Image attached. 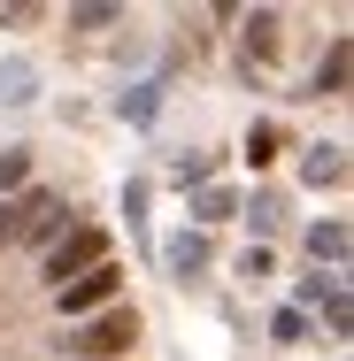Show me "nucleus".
Returning <instances> with one entry per match:
<instances>
[{"label": "nucleus", "mask_w": 354, "mask_h": 361, "mask_svg": "<svg viewBox=\"0 0 354 361\" xmlns=\"http://www.w3.org/2000/svg\"><path fill=\"white\" fill-rule=\"evenodd\" d=\"M62 231H70V208L47 185H23L16 200H0V246H54Z\"/></svg>", "instance_id": "1"}, {"label": "nucleus", "mask_w": 354, "mask_h": 361, "mask_svg": "<svg viewBox=\"0 0 354 361\" xmlns=\"http://www.w3.org/2000/svg\"><path fill=\"white\" fill-rule=\"evenodd\" d=\"M70 361H116L139 346V307H100V315H85V323H70L62 338H54Z\"/></svg>", "instance_id": "2"}, {"label": "nucleus", "mask_w": 354, "mask_h": 361, "mask_svg": "<svg viewBox=\"0 0 354 361\" xmlns=\"http://www.w3.org/2000/svg\"><path fill=\"white\" fill-rule=\"evenodd\" d=\"M100 262H108V238H100V231H62V238L47 246V285L62 292L70 277H85V269H100Z\"/></svg>", "instance_id": "3"}, {"label": "nucleus", "mask_w": 354, "mask_h": 361, "mask_svg": "<svg viewBox=\"0 0 354 361\" xmlns=\"http://www.w3.org/2000/svg\"><path fill=\"white\" fill-rule=\"evenodd\" d=\"M116 292H124V269H116V262H100V269H85V277H70V285L54 292V300H62V315H70V323H85V315L116 307Z\"/></svg>", "instance_id": "4"}, {"label": "nucleus", "mask_w": 354, "mask_h": 361, "mask_svg": "<svg viewBox=\"0 0 354 361\" xmlns=\"http://www.w3.org/2000/svg\"><path fill=\"white\" fill-rule=\"evenodd\" d=\"M300 185L308 192H331V185H347V146H300Z\"/></svg>", "instance_id": "5"}, {"label": "nucleus", "mask_w": 354, "mask_h": 361, "mask_svg": "<svg viewBox=\"0 0 354 361\" xmlns=\"http://www.w3.org/2000/svg\"><path fill=\"white\" fill-rule=\"evenodd\" d=\"M347 246H354V231L339 216L308 223V269H347Z\"/></svg>", "instance_id": "6"}, {"label": "nucleus", "mask_w": 354, "mask_h": 361, "mask_svg": "<svg viewBox=\"0 0 354 361\" xmlns=\"http://www.w3.org/2000/svg\"><path fill=\"white\" fill-rule=\"evenodd\" d=\"M162 269H170L177 285H193V277L208 269V231H177V238L162 246Z\"/></svg>", "instance_id": "7"}, {"label": "nucleus", "mask_w": 354, "mask_h": 361, "mask_svg": "<svg viewBox=\"0 0 354 361\" xmlns=\"http://www.w3.org/2000/svg\"><path fill=\"white\" fill-rule=\"evenodd\" d=\"M347 70H354L347 39H331V54H324V62H316V77H308V100H339V92H347Z\"/></svg>", "instance_id": "8"}, {"label": "nucleus", "mask_w": 354, "mask_h": 361, "mask_svg": "<svg viewBox=\"0 0 354 361\" xmlns=\"http://www.w3.org/2000/svg\"><path fill=\"white\" fill-rule=\"evenodd\" d=\"M39 100V70L16 54V62H0V108H31Z\"/></svg>", "instance_id": "9"}, {"label": "nucleus", "mask_w": 354, "mask_h": 361, "mask_svg": "<svg viewBox=\"0 0 354 361\" xmlns=\"http://www.w3.org/2000/svg\"><path fill=\"white\" fill-rule=\"evenodd\" d=\"M239 216V192H231V185H201V192H193V223H201V231H216V223H231Z\"/></svg>", "instance_id": "10"}, {"label": "nucleus", "mask_w": 354, "mask_h": 361, "mask_svg": "<svg viewBox=\"0 0 354 361\" xmlns=\"http://www.w3.org/2000/svg\"><path fill=\"white\" fill-rule=\"evenodd\" d=\"M239 216L254 223V246H270V231H278V223H285V192H254V200H247Z\"/></svg>", "instance_id": "11"}, {"label": "nucleus", "mask_w": 354, "mask_h": 361, "mask_svg": "<svg viewBox=\"0 0 354 361\" xmlns=\"http://www.w3.org/2000/svg\"><path fill=\"white\" fill-rule=\"evenodd\" d=\"M278 54V8H254L247 16V62H270Z\"/></svg>", "instance_id": "12"}, {"label": "nucleus", "mask_w": 354, "mask_h": 361, "mask_svg": "<svg viewBox=\"0 0 354 361\" xmlns=\"http://www.w3.org/2000/svg\"><path fill=\"white\" fill-rule=\"evenodd\" d=\"M116 116H124V123H154V116H162V85H131V92L116 100Z\"/></svg>", "instance_id": "13"}, {"label": "nucleus", "mask_w": 354, "mask_h": 361, "mask_svg": "<svg viewBox=\"0 0 354 361\" xmlns=\"http://www.w3.org/2000/svg\"><path fill=\"white\" fill-rule=\"evenodd\" d=\"M308 331H316V315H300V307H278L270 315V338L278 346H308Z\"/></svg>", "instance_id": "14"}, {"label": "nucleus", "mask_w": 354, "mask_h": 361, "mask_svg": "<svg viewBox=\"0 0 354 361\" xmlns=\"http://www.w3.org/2000/svg\"><path fill=\"white\" fill-rule=\"evenodd\" d=\"M170 177H177L185 192H193V185H216V154H185V161H177Z\"/></svg>", "instance_id": "15"}, {"label": "nucleus", "mask_w": 354, "mask_h": 361, "mask_svg": "<svg viewBox=\"0 0 354 361\" xmlns=\"http://www.w3.org/2000/svg\"><path fill=\"white\" fill-rule=\"evenodd\" d=\"M247 161H254V169H270V161H278V131H270V123H254V131H247Z\"/></svg>", "instance_id": "16"}, {"label": "nucleus", "mask_w": 354, "mask_h": 361, "mask_svg": "<svg viewBox=\"0 0 354 361\" xmlns=\"http://www.w3.org/2000/svg\"><path fill=\"white\" fill-rule=\"evenodd\" d=\"M324 331H331V338H347L354 331V307H347V285L331 292V300H324Z\"/></svg>", "instance_id": "17"}, {"label": "nucleus", "mask_w": 354, "mask_h": 361, "mask_svg": "<svg viewBox=\"0 0 354 361\" xmlns=\"http://www.w3.org/2000/svg\"><path fill=\"white\" fill-rule=\"evenodd\" d=\"M23 177H31V154H23V146H8V154H0V192H16Z\"/></svg>", "instance_id": "18"}, {"label": "nucleus", "mask_w": 354, "mask_h": 361, "mask_svg": "<svg viewBox=\"0 0 354 361\" xmlns=\"http://www.w3.org/2000/svg\"><path fill=\"white\" fill-rule=\"evenodd\" d=\"M270 269H278V254H270V246H247V254H239V277H247V285H254V277H270Z\"/></svg>", "instance_id": "19"}, {"label": "nucleus", "mask_w": 354, "mask_h": 361, "mask_svg": "<svg viewBox=\"0 0 354 361\" xmlns=\"http://www.w3.org/2000/svg\"><path fill=\"white\" fill-rule=\"evenodd\" d=\"M70 23H77V31H108V23H116V8H108V0H93V8H70Z\"/></svg>", "instance_id": "20"}, {"label": "nucleus", "mask_w": 354, "mask_h": 361, "mask_svg": "<svg viewBox=\"0 0 354 361\" xmlns=\"http://www.w3.org/2000/svg\"><path fill=\"white\" fill-rule=\"evenodd\" d=\"M124 216H131V231H146V177L124 185Z\"/></svg>", "instance_id": "21"}]
</instances>
